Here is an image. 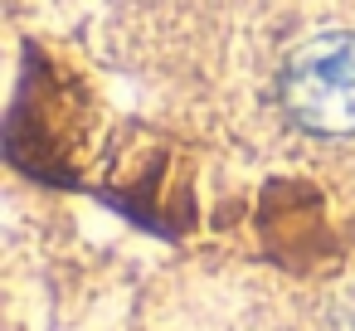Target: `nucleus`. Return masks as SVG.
Instances as JSON below:
<instances>
[{"label": "nucleus", "mask_w": 355, "mask_h": 331, "mask_svg": "<svg viewBox=\"0 0 355 331\" xmlns=\"http://www.w3.org/2000/svg\"><path fill=\"white\" fill-rule=\"evenodd\" d=\"M282 108L316 137L355 132V35L331 30L306 40L282 69Z\"/></svg>", "instance_id": "obj_1"}]
</instances>
